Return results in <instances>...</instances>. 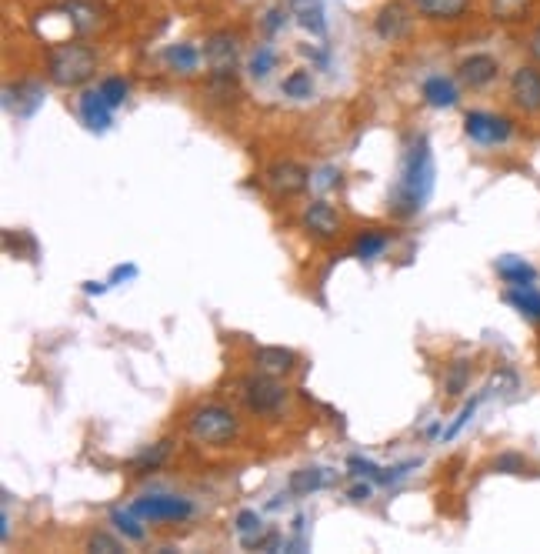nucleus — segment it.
<instances>
[{
  "label": "nucleus",
  "instance_id": "bb28decb",
  "mask_svg": "<svg viewBox=\"0 0 540 554\" xmlns=\"http://www.w3.org/2000/svg\"><path fill=\"white\" fill-rule=\"evenodd\" d=\"M167 64L174 67V71H180V74H194L197 71V64H200V54L194 44H174V47H167Z\"/></svg>",
  "mask_w": 540,
  "mask_h": 554
},
{
  "label": "nucleus",
  "instance_id": "20e7f679",
  "mask_svg": "<svg viewBox=\"0 0 540 554\" xmlns=\"http://www.w3.org/2000/svg\"><path fill=\"white\" fill-rule=\"evenodd\" d=\"M240 401L250 414H277L280 404L287 401V388L274 374L254 371L250 378L240 381Z\"/></svg>",
  "mask_w": 540,
  "mask_h": 554
},
{
  "label": "nucleus",
  "instance_id": "9d476101",
  "mask_svg": "<svg viewBox=\"0 0 540 554\" xmlns=\"http://www.w3.org/2000/svg\"><path fill=\"white\" fill-rule=\"evenodd\" d=\"M510 104L520 114H540V64H520L510 74Z\"/></svg>",
  "mask_w": 540,
  "mask_h": 554
},
{
  "label": "nucleus",
  "instance_id": "ddd939ff",
  "mask_svg": "<svg viewBox=\"0 0 540 554\" xmlns=\"http://www.w3.org/2000/svg\"><path fill=\"white\" fill-rule=\"evenodd\" d=\"M410 11H407V4H400V0H390V4H384L377 11V17H374V31H377V37L380 41H400V37H407L410 34Z\"/></svg>",
  "mask_w": 540,
  "mask_h": 554
},
{
  "label": "nucleus",
  "instance_id": "393cba45",
  "mask_svg": "<svg viewBox=\"0 0 540 554\" xmlns=\"http://www.w3.org/2000/svg\"><path fill=\"white\" fill-rule=\"evenodd\" d=\"M324 484H327L324 468H297L294 474H290L287 491H290V494H297V498H307V494L320 491V488H324Z\"/></svg>",
  "mask_w": 540,
  "mask_h": 554
},
{
  "label": "nucleus",
  "instance_id": "a19ab883",
  "mask_svg": "<svg viewBox=\"0 0 540 554\" xmlns=\"http://www.w3.org/2000/svg\"><path fill=\"white\" fill-rule=\"evenodd\" d=\"M110 288V284L104 281H84V294H104Z\"/></svg>",
  "mask_w": 540,
  "mask_h": 554
},
{
  "label": "nucleus",
  "instance_id": "58836bf2",
  "mask_svg": "<svg viewBox=\"0 0 540 554\" xmlns=\"http://www.w3.org/2000/svg\"><path fill=\"white\" fill-rule=\"evenodd\" d=\"M370 494H374V484H367V481H364V484H354V488L347 491V498L360 504V501H370Z\"/></svg>",
  "mask_w": 540,
  "mask_h": 554
},
{
  "label": "nucleus",
  "instance_id": "7ed1b4c3",
  "mask_svg": "<svg viewBox=\"0 0 540 554\" xmlns=\"http://www.w3.org/2000/svg\"><path fill=\"white\" fill-rule=\"evenodd\" d=\"M187 434L197 444H210V448H224L234 444L240 434V418L227 404H200L190 411L187 418Z\"/></svg>",
  "mask_w": 540,
  "mask_h": 554
},
{
  "label": "nucleus",
  "instance_id": "b1692460",
  "mask_svg": "<svg viewBox=\"0 0 540 554\" xmlns=\"http://www.w3.org/2000/svg\"><path fill=\"white\" fill-rule=\"evenodd\" d=\"M390 244V234L387 231H377V227H370V231H360L357 241H354V257H360V261H374V257H380L387 251Z\"/></svg>",
  "mask_w": 540,
  "mask_h": 554
},
{
  "label": "nucleus",
  "instance_id": "0eeeda50",
  "mask_svg": "<svg viewBox=\"0 0 540 554\" xmlns=\"http://www.w3.org/2000/svg\"><path fill=\"white\" fill-rule=\"evenodd\" d=\"M464 134L480 147H497V144L510 141L514 121L504 114H490V111H467L464 114Z\"/></svg>",
  "mask_w": 540,
  "mask_h": 554
},
{
  "label": "nucleus",
  "instance_id": "2f4dec72",
  "mask_svg": "<svg viewBox=\"0 0 540 554\" xmlns=\"http://www.w3.org/2000/svg\"><path fill=\"white\" fill-rule=\"evenodd\" d=\"M277 67V51L274 47H257V54L250 57V74L257 77V81H264V77Z\"/></svg>",
  "mask_w": 540,
  "mask_h": 554
},
{
  "label": "nucleus",
  "instance_id": "e433bc0d",
  "mask_svg": "<svg viewBox=\"0 0 540 554\" xmlns=\"http://www.w3.org/2000/svg\"><path fill=\"white\" fill-rule=\"evenodd\" d=\"M287 17H290L287 7H270V11H267V21H264V31H267V34H277L280 27L287 24Z\"/></svg>",
  "mask_w": 540,
  "mask_h": 554
},
{
  "label": "nucleus",
  "instance_id": "6ab92c4d",
  "mask_svg": "<svg viewBox=\"0 0 540 554\" xmlns=\"http://www.w3.org/2000/svg\"><path fill=\"white\" fill-rule=\"evenodd\" d=\"M497 274H500V281H504L507 288H520V284H534L537 281L534 264H527L524 257H517V254L497 257Z\"/></svg>",
  "mask_w": 540,
  "mask_h": 554
},
{
  "label": "nucleus",
  "instance_id": "f257e3e1",
  "mask_svg": "<svg viewBox=\"0 0 540 554\" xmlns=\"http://www.w3.org/2000/svg\"><path fill=\"white\" fill-rule=\"evenodd\" d=\"M434 177H437V167H434V154H430L427 137H414V141L407 144L404 157H400L397 181L390 184V191H387L390 217L410 221V217H417L424 211L430 194H434Z\"/></svg>",
  "mask_w": 540,
  "mask_h": 554
},
{
  "label": "nucleus",
  "instance_id": "f3484780",
  "mask_svg": "<svg viewBox=\"0 0 540 554\" xmlns=\"http://www.w3.org/2000/svg\"><path fill=\"white\" fill-rule=\"evenodd\" d=\"M254 368L274 374V378H284V374L297 368V351L284 348V344H264V348L254 351Z\"/></svg>",
  "mask_w": 540,
  "mask_h": 554
},
{
  "label": "nucleus",
  "instance_id": "f8f14e48",
  "mask_svg": "<svg viewBox=\"0 0 540 554\" xmlns=\"http://www.w3.org/2000/svg\"><path fill=\"white\" fill-rule=\"evenodd\" d=\"M300 221H304V231L314 234L317 241H334V237L344 231V221H340L337 207L327 201H310Z\"/></svg>",
  "mask_w": 540,
  "mask_h": 554
},
{
  "label": "nucleus",
  "instance_id": "5701e85b",
  "mask_svg": "<svg viewBox=\"0 0 540 554\" xmlns=\"http://www.w3.org/2000/svg\"><path fill=\"white\" fill-rule=\"evenodd\" d=\"M170 451H174V441H170V438L150 444V448H144L134 461H130V471H134V474H150V471L164 468L167 458H170Z\"/></svg>",
  "mask_w": 540,
  "mask_h": 554
},
{
  "label": "nucleus",
  "instance_id": "39448f33",
  "mask_svg": "<svg viewBox=\"0 0 540 554\" xmlns=\"http://www.w3.org/2000/svg\"><path fill=\"white\" fill-rule=\"evenodd\" d=\"M240 61V37L230 31H214L204 41V64L210 71V81H234Z\"/></svg>",
  "mask_w": 540,
  "mask_h": 554
},
{
  "label": "nucleus",
  "instance_id": "a878e982",
  "mask_svg": "<svg viewBox=\"0 0 540 554\" xmlns=\"http://www.w3.org/2000/svg\"><path fill=\"white\" fill-rule=\"evenodd\" d=\"M234 531L240 534V544H244V548H257L260 538H264V521H260V514L254 508H244V511H237Z\"/></svg>",
  "mask_w": 540,
  "mask_h": 554
},
{
  "label": "nucleus",
  "instance_id": "412c9836",
  "mask_svg": "<svg viewBox=\"0 0 540 554\" xmlns=\"http://www.w3.org/2000/svg\"><path fill=\"white\" fill-rule=\"evenodd\" d=\"M504 301H507L514 311L524 314L527 321L540 324V291L534 288V284H520V288H507V291H504Z\"/></svg>",
  "mask_w": 540,
  "mask_h": 554
},
{
  "label": "nucleus",
  "instance_id": "cd10ccee",
  "mask_svg": "<svg viewBox=\"0 0 540 554\" xmlns=\"http://www.w3.org/2000/svg\"><path fill=\"white\" fill-rule=\"evenodd\" d=\"M140 521L144 518H137L134 511H124V508H114L110 511V524H114V528L124 534L127 541H144V528H140Z\"/></svg>",
  "mask_w": 540,
  "mask_h": 554
},
{
  "label": "nucleus",
  "instance_id": "c9c22d12",
  "mask_svg": "<svg viewBox=\"0 0 540 554\" xmlns=\"http://www.w3.org/2000/svg\"><path fill=\"white\" fill-rule=\"evenodd\" d=\"M87 551H104V554H117V551H124V544H120L117 538H110V534H104V531H97V534H90V541H87Z\"/></svg>",
  "mask_w": 540,
  "mask_h": 554
},
{
  "label": "nucleus",
  "instance_id": "4be33fe9",
  "mask_svg": "<svg viewBox=\"0 0 540 554\" xmlns=\"http://www.w3.org/2000/svg\"><path fill=\"white\" fill-rule=\"evenodd\" d=\"M290 14L297 17V24L310 31L314 37H320L327 31V21H324V4L320 0H290Z\"/></svg>",
  "mask_w": 540,
  "mask_h": 554
},
{
  "label": "nucleus",
  "instance_id": "f03ea898",
  "mask_svg": "<svg viewBox=\"0 0 540 554\" xmlns=\"http://www.w3.org/2000/svg\"><path fill=\"white\" fill-rule=\"evenodd\" d=\"M97 74V51L84 41H64L47 51V81L60 91H77Z\"/></svg>",
  "mask_w": 540,
  "mask_h": 554
},
{
  "label": "nucleus",
  "instance_id": "c85d7f7f",
  "mask_svg": "<svg viewBox=\"0 0 540 554\" xmlns=\"http://www.w3.org/2000/svg\"><path fill=\"white\" fill-rule=\"evenodd\" d=\"M470 384V364L467 361H454L444 374V394L447 398H460Z\"/></svg>",
  "mask_w": 540,
  "mask_h": 554
},
{
  "label": "nucleus",
  "instance_id": "72a5a7b5",
  "mask_svg": "<svg viewBox=\"0 0 540 554\" xmlns=\"http://www.w3.org/2000/svg\"><path fill=\"white\" fill-rule=\"evenodd\" d=\"M347 468L354 471V474H360V478H367V481H377V484H380V478H384V468H377L374 461L360 458V454H354V458H347Z\"/></svg>",
  "mask_w": 540,
  "mask_h": 554
},
{
  "label": "nucleus",
  "instance_id": "4468645a",
  "mask_svg": "<svg viewBox=\"0 0 540 554\" xmlns=\"http://www.w3.org/2000/svg\"><path fill=\"white\" fill-rule=\"evenodd\" d=\"M40 104H44V87L37 81H20L17 87L14 84L4 87V107L14 117H20V121H24V117H34Z\"/></svg>",
  "mask_w": 540,
  "mask_h": 554
},
{
  "label": "nucleus",
  "instance_id": "dca6fc26",
  "mask_svg": "<svg viewBox=\"0 0 540 554\" xmlns=\"http://www.w3.org/2000/svg\"><path fill=\"white\" fill-rule=\"evenodd\" d=\"M410 4L424 21L434 24H457L470 11V0H410Z\"/></svg>",
  "mask_w": 540,
  "mask_h": 554
},
{
  "label": "nucleus",
  "instance_id": "6e6552de",
  "mask_svg": "<svg viewBox=\"0 0 540 554\" xmlns=\"http://www.w3.org/2000/svg\"><path fill=\"white\" fill-rule=\"evenodd\" d=\"M310 171L304 164H297V161H274L264 171V187L274 197H297V194H304L307 187H310Z\"/></svg>",
  "mask_w": 540,
  "mask_h": 554
},
{
  "label": "nucleus",
  "instance_id": "473e14b6",
  "mask_svg": "<svg viewBox=\"0 0 540 554\" xmlns=\"http://www.w3.org/2000/svg\"><path fill=\"white\" fill-rule=\"evenodd\" d=\"M477 404H480V398H470V401L464 404V408H460V414H457V418H454V424H450V428L444 431V441H454L457 434L467 428V421H470V418H474V414H477Z\"/></svg>",
  "mask_w": 540,
  "mask_h": 554
},
{
  "label": "nucleus",
  "instance_id": "7c9ffc66",
  "mask_svg": "<svg viewBox=\"0 0 540 554\" xmlns=\"http://www.w3.org/2000/svg\"><path fill=\"white\" fill-rule=\"evenodd\" d=\"M127 91H130V87H127L124 77H104V81H100V94H104V101L114 107V111H117V107H124Z\"/></svg>",
  "mask_w": 540,
  "mask_h": 554
},
{
  "label": "nucleus",
  "instance_id": "423d86ee",
  "mask_svg": "<svg viewBox=\"0 0 540 554\" xmlns=\"http://www.w3.org/2000/svg\"><path fill=\"white\" fill-rule=\"evenodd\" d=\"M130 511L150 524L187 521V518H194V501L177 498V494H147V498H137L134 504H130Z\"/></svg>",
  "mask_w": 540,
  "mask_h": 554
},
{
  "label": "nucleus",
  "instance_id": "4c0bfd02",
  "mask_svg": "<svg viewBox=\"0 0 540 554\" xmlns=\"http://www.w3.org/2000/svg\"><path fill=\"white\" fill-rule=\"evenodd\" d=\"M137 277V264H117L114 271H110L107 284H120V281H134Z\"/></svg>",
  "mask_w": 540,
  "mask_h": 554
},
{
  "label": "nucleus",
  "instance_id": "2eb2a0df",
  "mask_svg": "<svg viewBox=\"0 0 540 554\" xmlns=\"http://www.w3.org/2000/svg\"><path fill=\"white\" fill-rule=\"evenodd\" d=\"M77 111H80V121H84L90 131H97V134L110 131V124H114V107L104 101L100 87H97V91H84L77 97Z\"/></svg>",
  "mask_w": 540,
  "mask_h": 554
},
{
  "label": "nucleus",
  "instance_id": "aec40b11",
  "mask_svg": "<svg viewBox=\"0 0 540 554\" xmlns=\"http://www.w3.org/2000/svg\"><path fill=\"white\" fill-rule=\"evenodd\" d=\"M420 94H424V104L430 107H437V111H444V107H454L457 104V84L450 81V77L444 74H434V77H427L424 87H420Z\"/></svg>",
  "mask_w": 540,
  "mask_h": 554
},
{
  "label": "nucleus",
  "instance_id": "9b49d317",
  "mask_svg": "<svg viewBox=\"0 0 540 554\" xmlns=\"http://www.w3.org/2000/svg\"><path fill=\"white\" fill-rule=\"evenodd\" d=\"M457 77L467 91H487L500 77V61L494 54H470L457 64Z\"/></svg>",
  "mask_w": 540,
  "mask_h": 554
},
{
  "label": "nucleus",
  "instance_id": "ea45409f",
  "mask_svg": "<svg viewBox=\"0 0 540 554\" xmlns=\"http://www.w3.org/2000/svg\"><path fill=\"white\" fill-rule=\"evenodd\" d=\"M527 54L534 57V64H540V24L527 34Z\"/></svg>",
  "mask_w": 540,
  "mask_h": 554
},
{
  "label": "nucleus",
  "instance_id": "1a4fd4ad",
  "mask_svg": "<svg viewBox=\"0 0 540 554\" xmlns=\"http://www.w3.org/2000/svg\"><path fill=\"white\" fill-rule=\"evenodd\" d=\"M57 11L67 17L70 31L77 37H90L97 31H104L107 24V7L100 0H60Z\"/></svg>",
  "mask_w": 540,
  "mask_h": 554
},
{
  "label": "nucleus",
  "instance_id": "a211bd4d",
  "mask_svg": "<svg viewBox=\"0 0 540 554\" xmlns=\"http://www.w3.org/2000/svg\"><path fill=\"white\" fill-rule=\"evenodd\" d=\"M530 11H534V0H487V17L504 27L524 24Z\"/></svg>",
  "mask_w": 540,
  "mask_h": 554
},
{
  "label": "nucleus",
  "instance_id": "f704fd0d",
  "mask_svg": "<svg viewBox=\"0 0 540 554\" xmlns=\"http://www.w3.org/2000/svg\"><path fill=\"white\" fill-rule=\"evenodd\" d=\"M494 471H500V474H520V471H527V458L524 454H500V458L494 461Z\"/></svg>",
  "mask_w": 540,
  "mask_h": 554
},
{
  "label": "nucleus",
  "instance_id": "c756f323",
  "mask_svg": "<svg viewBox=\"0 0 540 554\" xmlns=\"http://www.w3.org/2000/svg\"><path fill=\"white\" fill-rule=\"evenodd\" d=\"M280 91L294 97V101H304V97L314 94V77H310V71H290L284 84H280Z\"/></svg>",
  "mask_w": 540,
  "mask_h": 554
}]
</instances>
